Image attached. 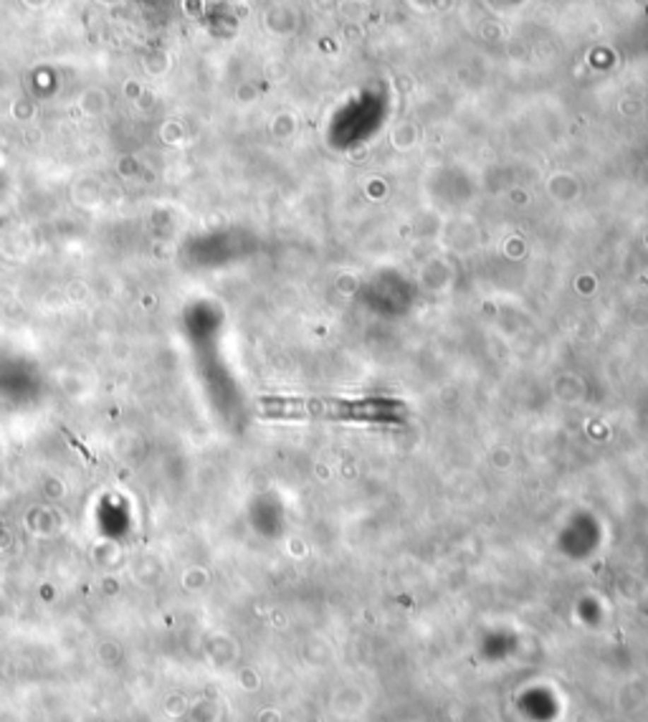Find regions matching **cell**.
Listing matches in <instances>:
<instances>
[{
    "label": "cell",
    "instance_id": "obj_1",
    "mask_svg": "<svg viewBox=\"0 0 648 722\" xmlns=\"http://www.w3.org/2000/svg\"><path fill=\"white\" fill-rule=\"evenodd\" d=\"M273 416H310L345 424L395 426L406 421V408L390 398H276L269 401Z\"/></svg>",
    "mask_w": 648,
    "mask_h": 722
}]
</instances>
